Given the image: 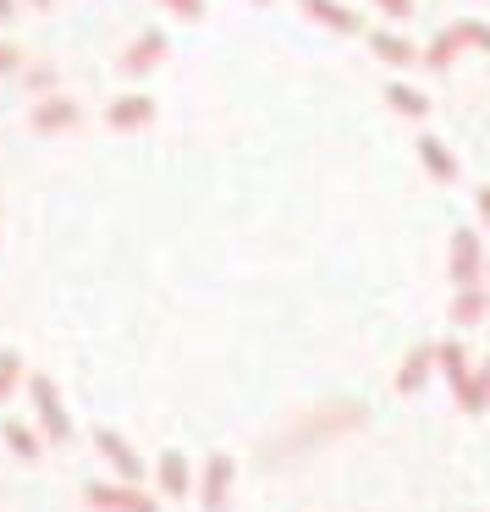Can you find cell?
Instances as JSON below:
<instances>
[{"label":"cell","instance_id":"6da1fadb","mask_svg":"<svg viewBox=\"0 0 490 512\" xmlns=\"http://www.w3.org/2000/svg\"><path fill=\"white\" fill-rule=\"evenodd\" d=\"M28 397H34V413H39V430H45V441H72V419L67 408H61L56 386H50L45 375H28Z\"/></svg>","mask_w":490,"mask_h":512},{"label":"cell","instance_id":"7a4b0ae2","mask_svg":"<svg viewBox=\"0 0 490 512\" xmlns=\"http://www.w3.org/2000/svg\"><path fill=\"white\" fill-rule=\"evenodd\" d=\"M83 507H94V512H160V501L122 479V485H83Z\"/></svg>","mask_w":490,"mask_h":512},{"label":"cell","instance_id":"3957f363","mask_svg":"<svg viewBox=\"0 0 490 512\" xmlns=\"http://www.w3.org/2000/svg\"><path fill=\"white\" fill-rule=\"evenodd\" d=\"M94 446H100V457L127 479V485H138V479H144V463H138V452H133V446H127L116 430H94Z\"/></svg>","mask_w":490,"mask_h":512},{"label":"cell","instance_id":"277c9868","mask_svg":"<svg viewBox=\"0 0 490 512\" xmlns=\"http://www.w3.org/2000/svg\"><path fill=\"white\" fill-rule=\"evenodd\" d=\"M479 259H485V254H479V232H474V226H463V232L452 237V281H457V287H474V281H479Z\"/></svg>","mask_w":490,"mask_h":512},{"label":"cell","instance_id":"5b68a950","mask_svg":"<svg viewBox=\"0 0 490 512\" xmlns=\"http://www.w3.org/2000/svg\"><path fill=\"white\" fill-rule=\"evenodd\" d=\"M226 490H232V457L215 452L210 463H204V485H199L204 512H221V507H226Z\"/></svg>","mask_w":490,"mask_h":512},{"label":"cell","instance_id":"8992f818","mask_svg":"<svg viewBox=\"0 0 490 512\" xmlns=\"http://www.w3.org/2000/svg\"><path fill=\"white\" fill-rule=\"evenodd\" d=\"M28 122H34V133H67V127H78V105L61 100V94H50V100L34 105Z\"/></svg>","mask_w":490,"mask_h":512},{"label":"cell","instance_id":"52a82bcc","mask_svg":"<svg viewBox=\"0 0 490 512\" xmlns=\"http://www.w3.org/2000/svg\"><path fill=\"white\" fill-rule=\"evenodd\" d=\"M105 116H111V127L133 133V127H149V122H155V100H149V94H122V100H116Z\"/></svg>","mask_w":490,"mask_h":512},{"label":"cell","instance_id":"ba28073f","mask_svg":"<svg viewBox=\"0 0 490 512\" xmlns=\"http://www.w3.org/2000/svg\"><path fill=\"white\" fill-rule=\"evenodd\" d=\"M303 12L314 17V23H325V28H336V34H358V12H347V6H336V0H303Z\"/></svg>","mask_w":490,"mask_h":512},{"label":"cell","instance_id":"9c48e42d","mask_svg":"<svg viewBox=\"0 0 490 512\" xmlns=\"http://www.w3.org/2000/svg\"><path fill=\"white\" fill-rule=\"evenodd\" d=\"M430 369H435V347H413L408 364L397 369V391H402V397H413V391L424 386V375H430Z\"/></svg>","mask_w":490,"mask_h":512},{"label":"cell","instance_id":"30bf717a","mask_svg":"<svg viewBox=\"0 0 490 512\" xmlns=\"http://www.w3.org/2000/svg\"><path fill=\"white\" fill-rule=\"evenodd\" d=\"M419 160L430 166V177H435V182H452V177H457V160H452V149H446L441 138H430V133L419 138Z\"/></svg>","mask_w":490,"mask_h":512},{"label":"cell","instance_id":"8fae6325","mask_svg":"<svg viewBox=\"0 0 490 512\" xmlns=\"http://www.w3.org/2000/svg\"><path fill=\"white\" fill-rule=\"evenodd\" d=\"M160 56H166V34H144V39H138V45L122 56V72H149Z\"/></svg>","mask_w":490,"mask_h":512},{"label":"cell","instance_id":"7c38bea8","mask_svg":"<svg viewBox=\"0 0 490 512\" xmlns=\"http://www.w3.org/2000/svg\"><path fill=\"white\" fill-rule=\"evenodd\" d=\"M160 490H166V496H188V490H193L188 457H182V452H166V457H160Z\"/></svg>","mask_w":490,"mask_h":512},{"label":"cell","instance_id":"4fadbf2b","mask_svg":"<svg viewBox=\"0 0 490 512\" xmlns=\"http://www.w3.org/2000/svg\"><path fill=\"white\" fill-rule=\"evenodd\" d=\"M457 402H463V413H485V402H490V364H485V375H463V380H457Z\"/></svg>","mask_w":490,"mask_h":512},{"label":"cell","instance_id":"5bb4252c","mask_svg":"<svg viewBox=\"0 0 490 512\" xmlns=\"http://www.w3.org/2000/svg\"><path fill=\"white\" fill-rule=\"evenodd\" d=\"M0 441L12 446V452L23 457V463H34V457H39V435L28 430V424H17V419H6V424H0Z\"/></svg>","mask_w":490,"mask_h":512},{"label":"cell","instance_id":"9a60e30c","mask_svg":"<svg viewBox=\"0 0 490 512\" xmlns=\"http://www.w3.org/2000/svg\"><path fill=\"white\" fill-rule=\"evenodd\" d=\"M369 50H375L380 61H391V67H408L419 50L408 45V39H397V34H369Z\"/></svg>","mask_w":490,"mask_h":512},{"label":"cell","instance_id":"2e32d148","mask_svg":"<svg viewBox=\"0 0 490 512\" xmlns=\"http://www.w3.org/2000/svg\"><path fill=\"white\" fill-rule=\"evenodd\" d=\"M386 100L397 105L402 116H424V111H430V100H424L419 89H408V83H386Z\"/></svg>","mask_w":490,"mask_h":512},{"label":"cell","instance_id":"e0dca14e","mask_svg":"<svg viewBox=\"0 0 490 512\" xmlns=\"http://www.w3.org/2000/svg\"><path fill=\"white\" fill-rule=\"evenodd\" d=\"M435 364H441V369H446V380H452V386H457V380L468 375V358H463V342H441V347H435Z\"/></svg>","mask_w":490,"mask_h":512},{"label":"cell","instance_id":"ac0fdd59","mask_svg":"<svg viewBox=\"0 0 490 512\" xmlns=\"http://www.w3.org/2000/svg\"><path fill=\"white\" fill-rule=\"evenodd\" d=\"M479 314H485V292H479V287H463V298L452 303V320H457V325H474Z\"/></svg>","mask_w":490,"mask_h":512},{"label":"cell","instance_id":"d6986e66","mask_svg":"<svg viewBox=\"0 0 490 512\" xmlns=\"http://www.w3.org/2000/svg\"><path fill=\"white\" fill-rule=\"evenodd\" d=\"M457 50H463V39H457V28H446L441 39H435L430 50H424V61H430V67H452V56Z\"/></svg>","mask_w":490,"mask_h":512},{"label":"cell","instance_id":"ffe728a7","mask_svg":"<svg viewBox=\"0 0 490 512\" xmlns=\"http://www.w3.org/2000/svg\"><path fill=\"white\" fill-rule=\"evenodd\" d=\"M17 380H23V358H17L12 347H6V353H0V402H6V397L17 391Z\"/></svg>","mask_w":490,"mask_h":512},{"label":"cell","instance_id":"44dd1931","mask_svg":"<svg viewBox=\"0 0 490 512\" xmlns=\"http://www.w3.org/2000/svg\"><path fill=\"white\" fill-rule=\"evenodd\" d=\"M160 6H171L177 17H199L204 12V0H160Z\"/></svg>","mask_w":490,"mask_h":512},{"label":"cell","instance_id":"7402d4cb","mask_svg":"<svg viewBox=\"0 0 490 512\" xmlns=\"http://www.w3.org/2000/svg\"><path fill=\"white\" fill-rule=\"evenodd\" d=\"M23 67V56H17V45H0V78H6V72H17Z\"/></svg>","mask_w":490,"mask_h":512},{"label":"cell","instance_id":"603a6c76","mask_svg":"<svg viewBox=\"0 0 490 512\" xmlns=\"http://www.w3.org/2000/svg\"><path fill=\"white\" fill-rule=\"evenodd\" d=\"M380 12H391V17H413V0H375Z\"/></svg>","mask_w":490,"mask_h":512},{"label":"cell","instance_id":"cb8c5ba5","mask_svg":"<svg viewBox=\"0 0 490 512\" xmlns=\"http://www.w3.org/2000/svg\"><path fill=\"white\" fill-rule=\"evenodd\" d=\"M474 204H479V215H485V226H490V188H479V193H474Z\"/></svg>","mask_w":490,"mask_h":512},{"label":"cell","instance_id":"d4e9b609","mask_svg":"<svg viewBox=\"0 0 490 512\" xmlns=\"http://www.w3.org/2000/svg\"><path fill=\"white\" fill-rule=\"evenodd\" d=\"M12 12H17V0H0V23H6Z\"/></svg>","mask_w":490,"mask_h":512},{"label":"cell","instance_id":"484cf974","mask_svg":"<svg viewBox=\"0 0 490 512\" xmlns=\"http://www.w3.org/2000/svg\"><path fill=\"white\" fill-rule=\"evenodd\" d=\"M34 6H50V0H34Z\"/></svg>","mask_w":490,"mask_h":512}]
</instances>
